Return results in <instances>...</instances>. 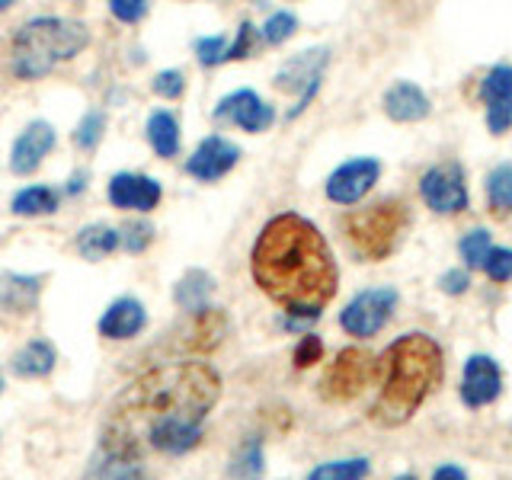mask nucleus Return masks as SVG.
<instances>
[{
  "mask_svg": "<svg viewBox=\"0 0 512 480\" xmlns=\"http://www.w3.org/2000/svg\"><path fill=\"white\" fill-rule=\"evenodd\" d=\"M221 397V378L205 362H167L135 378L112 400L100 448L141 458L144 452L186 455Z\"/></svg>",
  "mask_w": 512,
  "mask_h": 480,
  "instance_id": "1",
  "label": "nucleus"
},
{
  "mask_svg": "<svg viewBox=\"0 0 512 480\" xmlns=\"http://www.w3.org/2000/svg\"><path fill=\"white\" fill-rule=\"evenodd\" d=\"M253 282L298 320H317L336 295V260L317 224L295 212L263 224L250 253Z\"/></svg>",
  "mask_w": 512,
  "mask_h": 480,
  "instance_id": "2",
  "label": "nucleus"
},
{
  "mask_svg": "<svg viewBox=\"0 0 512 480\" xmlns=\"http://www.w3.org/2000/svg\"><path fill=\"white\" fill-rule=\"evenodd\" d=\"M378 372L384 378L368 416L384 429H397L410 423L416 410L426 404V397L442 384V346L429 333H404L384 349V356L378 359Z\"/></svg>",
  "mask_w": 512,
  "mask_h": 480,
  "instance_id": "3",
  "label": "nucleus"
},
{
  "mask_svg": "<svg viewBox=\"0 0 512 480\" xmlns=\"http://www.w3.org/2000/svg\"><path fill=\"white\" fill-rule=\"evenodd\" d=\"M90 45V32L77 20L61 16H39L29 20L10 42V68L23 80H39L55 64L80 55Z\"/></svg>",
  "mask_w": 512,
  "mask_h": 480,
  "instance_id": "4",
  "label": "nucleus"
},
{
  "mask_svg": "<svg viewBox=\"0 0 512 480\" xmlns=\"http://www.w3.org/2000/svg\"><path fill=\"white\" fill-rule=\"evenodd\" d=\"M346 244L365 263H381L400 247L410 228V205L404 199H381L375 205L356 208L340 221Z\"/></svg>",
  "mask_w": 512,
  "mask_h": 480,
  "instance_id": "5",
  "label": "nucleus"
},
{
  "mask_svg": "<svg viewBox=\"0 0 512 480\" xmlns=\"http://www.w3.org/2000/svg\"><path fill=\"white\" fill-rule=\"evenodd\" d=\"M375 375H378V359L372 352H365L359 346H346L327 365L324 378H320V394L327 400H336V404L340 400H352L375 381Z\"/></svg>",
  "mask_w": 512,
  "mask_h": 480,
  "instance_id": "6",
  "label": "nucleus"
},
{
  "mask_svg": "<svg viewBox=\"0 0 512 480\" xmlns=\"http://www.w3.org/2000/svg\"><path fill=\"white\" fill-rule=\"evenodd\" d=\"M397 288L391 285H378V288H365L356 298H352L343 314H340V327L349 333V336H375L384 330V324L391 320L394 308H397Z\"/></svg>",
  "mask_w": 512,
  "mask_h": 480,
  "instance_id": "7",
  "label": "nucleus"
},
{
  "mask_svg": "<svg viewBox=\"0 0 512 480\" xmlns=\"http://www.w3.org/2000/svg\"><path fill=\"white\" fill-rule=\"evenodd\" d=\"M420 196L436 215H458L468 208V180L458 160H445L423 173Z\"/></svg>",
  "mask_w": 512,
  "mask_h": 480,
  "instance_id": "8",
  "label": "nucleus"
},
{
  "mask_svg": "<svg viewBox=\"0 0 512 480\" xmlns=\"http://www.w3.org/2000/svg\"><path fill=\"white\" fill-rule=\"evenodd\" d=\"M330 61V52L327 48H308V52H301L295 58H288L279 74H276V87L282 93H301L298 106L288 112V119H295L298 112L314 100V93L320 87V77H324V68Z\"/></svg>",
  "mask_w": 512,
  "mask_h": 480,
  "instance_id": "9",
  "label": "nucleus"
},
{
  "mask_svg": "<svg viewBox=\"0 0 512 480\" xmlns=\"http://www.w3.org/2000/svg\"><path fill=\"white\" fill-rule=\"evenodd\" d=\"M381 176V164L375 157H356L346 160L343 167H336L327 180V199L336 205H356L375 189Z\"/></svg>",
  "mask_w": 512,
  "mask_h": 480,
  "instance_id": "10",
  "label": "nucleus"
},
{
  "mask_svg": "<svg viewBox=\"0 0 512 480\" xmlns=\"http://www.w3.org/2000/svg\"><path fill=\"white\" fill-rule=\"evenodd\" d=\"M480 100L487 109V132L506 135L512 128V64H496L480 80Z\"/></svg>",
  "mask_w": 512,
  "mask_h": 480,
  "instance_id": "11",
  "label": "nucleus"
},
{
  "mask_svg": "<svg viewBox=\"0 0 512 480\" xmlns=\"http://www.w3.org/2000/svg\"><path fill=\"white\" fill-rule=\"evenodd\" d=\"M503 391V372L496 365L493 356H484V352H474V356L464 362V378H461V400L464 407H487L493 404Z\"/></svg>",
  "mask_w": 512,
  "mask_h": 480,
  "instance_id": "12",
  "label": "nucleus"
},
{
  "mask_svg": "<svg viewBox=\"0 0 512 480\" xmlns=\"http://www.w3.org/2000/svg\"><path fill=\"white\" fill-rule=\"evenodd\" d=\"M228 336V314L224 308H202L192 311L183 327L176 330V343H180L186 352H212L215 346H221V340Z\"/></svg>",
  "mask_w": 512,
  "mask_h": 480,
  "instance_id": "13",
  "label": "nucleus"
},
{
  "mask_svg": "<svg viewBox=\"0 0 512 480\" xmlns=\"http://www.w3.org/2000/svg\"><path fill=\"white\" fill-rule=\"evenodd\" d=\"M215 122H234L244 132H266L276 122V109L263 103L253 90H237L231 96H224L215 109Z\"/></svg>",
  "mask_w": 512,
  "mask_h": 480,
  "instance_id": "14",
  "label": "nucleus"
},
{
  "mask_svg": "<svg viewBox=\"0 0 512 480\" xmlns=\"http://www.w3.org/2000/svg\"><path fill=\"white\" fill-rule=\"evenodd\" d=\"M237 157H240V148L234 141L212 135V138H205L196 148V154L189 157L186 170L196 176V180L212 183V180H221V176L237 164Z\"/></svg>",
  "mask_w": 512,
  "mask_h": 480,
  "instance_id": "15",
  "label": "nucleus"
},
{
  "mask_svg": "<svg viewBox=\"0 0 512 480\" xmlns=\"http://www.w3.org/2000/svg\"><path fill=\"white\" fill-rule=\"evenodd\" d=\"M109 202L128 212H151L160 202V183L141 173H116L109 180Z\"/></svg>",
  "mask_w": 512,
  "mask_h": 480,
  "instance_id": "16",
  "label": "nucleus"
},
{
  "mask_svg": "<svg viewBox=\"0 0 512 480\" xmlns=\"http://www.w3.org/2000/svg\"><path fill=\"white\" fill-rule=\"evenodd\" d=\"M55 148V128L48 122H29L26 132L13 141V151H10V170L13 173H32L39 170V164L45 160V154Z\"/></svg>",
  "mask_w": 512,
  "mask_h": 480,
  "instance_id": "17",
  "label": "nucleus"
},
{
  "mask_svg": "<svg viewBox=\"0 0 512 480\" xmlns=\"http://www.w3.org/2000/svg\"><path fill=\"white\" fill-rule=\"evenodd\" d=\"M144 320H148V314H144L141 301L119 298L106 308V314L100 320V333L106 336V340H132V336L141 333Z\"/></svg>",
  "mask_w": 512,
  "mask_h": 480,
  "instance_id": "18",
  "label": "nucleus"
},
{
  "mask_svg": "<svg viewBox=\"0 0 512 480\" xmlns=\"http://www.w3.org/2000/svg\"><path fill=\"white\" fill-rule=\"evenodd\" d=\"M429 96L410 84V80H397V84L384 93V112L394 122H423L429 116Z\"/></svg>",
  "mask_w": 512,
  "mask_h": 480,
  "instance_id": "19",
  "label": "nucleus"
},
{
  "mask_svg": "<svg viewBox=\"0 0 512 480\" xmlns=\"http://www.w3.org/2000/svg\"><path fill=\"white\" fill-rule=\"evenodd\" d=\"M87 480H148V477H144L141 458L96 448V455L90 458V468H87Z\"/></svg>",
  "mask_w": 512,
  "mask_h": 480,
  "instance_id": "20",
  "label": "nucleus"
},
{
  "mask_svg": "<svg viewBox=\"0 0 512 480\" xmlns=\"http://www.w3.org/2000/svg\"><path fill=\"white\" fill-rule=\"evenodd\" d=\"M215 292V279L208 276L205 269H189L186 276L176 282L173 288V301H176V308L192 314V311H202L208 308V298H212Z\"/></svg>",
  "mask_w": 512,
  "mask_h": 480,
  "instance_id": "21",
  "label": "nucleus"
},
{
  "mask_svg": "<svg viewBox=\"0 0 512 480\" xmlns=\"http://www.w3.org/2000/svg\"><path fill=\"white\" fill-rule=\"evenodd\" d=\"M42 279L36 276H0V311H29L36 308Z\"/></svg>",
  "mask_w": 512,
  "mask_h": 480,
  "instance_id": "22",
  "label": "nucleus"
},
{
  "mask_svg": "<svg viewBox=\"0 0 512 480\" xmlns=\"http://www.w3.org/2000/svg\"><path fill=\"white\" fill-rule=\"evenodd\" d=\"M58 352L48 340H32L13 356V372L20 378H42L55 368Z\"/></svg>",
  "mask_w": 512,
  "mask_h": 480,
  "instance_id": "23",
  "label": "nucleus"
},
{
  "mask_svg": "<svg viewBox=\"0 0 512 480\" xmlns=\"http://www.w3.org/2000/svg\"><path fill=\"white\" fill-rule=\"evenodd\" d=\"M263 471H266L263 442L250 436L247 442H240V448L234 452V458L228 464V474H231V480H263Z\"/></svg>",
  "mask_w": 512,
  "mask_h": 480,
  "instance_id": "24",
  "label": "nucleus"
},
{
  "mask_svg": "<svg viewBox=\"0 0 512 480\" xmlns=\"http://www.w3.org/2000/svg\"><path fill=\"white\" fill-rule=\"evenodd\" d=\"M487 208L496 218H509L512 215V164L493 167L487 176Z\"/></svg>",
  "mask_w": 512,
  "mask_h": 480,
  "instance_id": "25",
  "label": "nucleus"
},
{
  "mask_svg": "<svg viewBox=\"0 0 512 480\" xmlns=\"http://www.w3.org/2000/svg\"><path fill=\"white\" fill-rule=\"evenodd\" d=\"M148 141L160 157H176V151H180V122L170 112H154L148 119Z\"/></svg>",
  "mask_w": 512,
  "mask_h": 480,
  "instance_id": "26",
  "label": "nucleus"
},
{
  "mask_svg": "<svg viewBox=\"0 0 512 480\" xmlns=\"http://www.w3.org/2000/svg\"><path fill=\"white\" fill-rule=\"evenodd\" d=\"M58 208V192L52 186H26L13 196V212L16 215H52Z\"/></svg>",
  "mask_w": 512,
  "mask_h": 480,
  "instance_id": "27",
  "label": "nucleus"
},
{
  "mask_svg": "<svg viewBox=\"0 0 512 480\" xmlns=\"http://www.w3.org/2000/svg\"><path fill=\"white\" fill-rule=\"evenodd\" d=\"M116 247H119V234L116 228H106V224H90V228H84L77 237V250L80 256H87V260H103V256H109Z\"/></svg>",
  "mask_w": 512,
  "mask_h": 480,
  "instance_id": "28",
  "label": "nucleus"
},
{
  "mask_svg": "<svg viewBox=\"0 0 512 480\" xmlns=\"http://www.w3.org/2000/svg\"><path fill=\"white\" fill-rule=\"evenodd\" d=\"M368 477V458H343V461H324L304 477V480H365Z\"/></svg>",
  "mask_w": 512,
  "mask_h": 480,
  "instance_id": "29",
  "label": "nucleus"
},
{
  "mask_svg": "<svg viewBox=\"0 0 512 480\" xmlns=\"http://www.w3.org/2000/svg\"><path fill=\"white\" fill-rule=\"evenodd\" d=\"M490 247H493V244H490V231H487V228H474V231H468V234L461 237V244H458L464 266H468V269H484V260H487Z\"/></svg>",
  "mask_w": 512,
  "mask_h": 480,
  "instance_id": "30",
  "label": "nucleus"
},
{
  "mask_svg": "<svg viewBox=\"0 0 512 480\" xmlns=\"http://www.w3.org/2000/svg\"><path fill=\"white\" fill-rule=\"evenodd\" d=\"M119 234V247L128 250V253H144L151 247L154 240V224L151 221H125L122 228L116 231Z\"/></svg>",
  "mask_w": 512,
  "mask_h": 480,
  "instance_id": "31",
  "label": "nucleus"
},
{
  "mask_svg": "<svg viewBox=\"0 0 512 480\" xmlns=\"http://www.w3.org/2000/svg\"><path fill=\"white\" fill-rule=\"evenodd\" d=\"M103 132H106V116L100 109H90L84 119H80L77 132H74V144L80 151H93L96 144L103 141Z\"/></svg>",
  "mask_w": 512,
  "mask_h": 480,
  "instance_id": "32",
  "label": "nucleus"
},
{
  "mask_svg": "<svg viewBox=\"0 0 512 480\" xmlns=\"http://www.w3.org/2000/svg\"><path fill=\"white\" fill-rule=\"evenodd\" d=\"M295 29H298V20H295V13H288V10H279V13H272L266 26H263V39L269 45H282L295 36Z\"/></svg>",
  "mask_w": 512,
  "mask_h": 480,
  "instance_id": "33",
  "label": "nucleus"
},
{
  "mask_svg": "<svg viewBox=\"0 0 512 480\" xmlns=\"http://www.w3.org/2000/svg\"><path fill=\"white\" fill-rule=\"evenodd\" d=\"M484 272L493 282H509L512 279V250L509 247H490L487 260H484Z\"/></svg>",
  "mask_w": 512,
  "mask_h": 480,
  "instance_id": "34",
  "label": "nucleus"
},
{
  "mask_svg": "<svg viewBox=\"0 0 512 480\" xmlns=\"http://www.w3.org/2000/svg\"><path fill=\"white\" fill-rule=\"evenodd\" d=\"M196 55L205 68H215L224 58H228V39L224 36H205V39H196Z\"/></svg>",
  "mask_w": 512,
  "mask_h": 480,
  "instance_id": "35",
  "label": "nucleus"
},
{
  "mask_svg": "<svg viewBox=\"0 0 512 480\" xmlns=\"http://www.w3.org/2000/svg\"><path fill=\"white\" fill-rule=\"evenodd\" d=\"M324 359V340L317 333L301 336L298 346H295V368H311Z\"/></svg>",
  "mask_w": 512,
  "mask_h": 480,
  "instance_id": "36",
  "label": "nucleus"
},
{
  "mask_svg": "<svg viewBox=\"0 0 512 480\" xmlns=\"http://www.w3.org/2000/svg\"><path fill=\"white\" fill-rule=\"evenodd\" d=\"M256 36H260V32H256V26L253 23H240V29H237V39H234V45H228V58L224 61H237V58H247L253 48H256Z\"/></svg>",
  "mask_w": 512,
  "mask_h": 480,
  "instance_id": "37",
  "label": "nucleus"
},
{
  "mask_svg": "<svg viewBox=\"0 0 512 480\" xmlns=\"http://www.w3.org/2000/svg\"><path fill=\"white\" fill-rule=\"evenodd\" d=\"M183 90H186L183 71H160L154 77V93L164 96V100H176V96H183Z\"/></svg>",
  "mask_w": 512,
  "mask_h": 480,
  "instance_id": "38",
  "label": "nucleus"
},
{
  "mask_svg": "<svg viewBox=\"0 0 512 480\" xmlns=\"http://www.w3.org/2000/svg\"><path fill=\"white\" fill-rule=\"evenodd\" d=\"M439 288L445 295H464L471 288V272L468 269H448V272H442Z\"/></svg>",
  "mask_w": 512,
  "mask_h": 480,
  "instance_id": "39",
  "label": "nucleus"
},
{
  "mask_svg": "<svg viewBox=\"0 0 512 480\" xmlns=\"http://www.w3.org/2000/svg\"><path fill=\"white\" fill-rule=\"evenodd\" d=\"M109 10L112 16H119L122 23H135L141 16H148V4H144V0H112Z\"/></svg>",
  "mask_w": 512,
  "mask_h": 480,
  "instance_id": "40",
  "label": "nucleus"
},
{
  "mask_svg": "<svg viewBox=\"0 0 512 480\" xmlns=\"http://www.w3.org/2000/svg\"><path fill=\"white\" fill-rule=\"evenodd\" d=\"M432 480H468V474H464L458 464H442V468H436V474H432Z\"/></svg>",
  "mask_w": 512,
  "mask_h": 480,
  "instance_id": "41",
  "label": "nucleus"
},
{
  "mask_svg": "<svg viewBox=\"0 0 512 480\" xmlns=\"http://www.w3.org/2000/svg\"><path fill=\"white\" fill-rule=\"evenodd\" d=\"M84 189H87V173L77 170L68 180V186H64V192H68V196H77V192H84Z\"/></svg>",
  "mask_w": 512,
  "mask_h": 480,
  "instance_id": "42",
  "label": "nucleus"
},
{
  "mask_svg": "<svg viewBox=\"0 0 512 480\" xmlns=\"http://www.w3.org/2000/svg\"><path fill=\"white\" fill-rule=\"evenodd\" d=\"M394 480H416V474H400V477H394Z\"/></svg>",
  "mask_w": 512,
  "mask_h": 480,
  "instance_id": "43",
  "label": "nucleus"
},
{
  "mask_svg": "<svg viewBox=\"0 0 512 480\" xmlns=\"http://www.w3.org/2000/svg\"><path fill=\"white\" fill-rule=\"evenodd\" d=\"M7 7H10V0H0V13H4Z\"/></svg>",
  "mask_w": 512,
  "mask_h": 480,
  "instance_id": "44",
  "label": "nucleus"
},
{
  "mask_svg": "<svg viewBox=\"0 0 512 480\" xmlns=\"http://www.w3.org/2000/svg\"><path fill=\"white\" fill-rule=\"evenodd\" d=\"M0 394H4V375H0Z\"/></svg>",
  "mask_w": 512,
  "mask_h": 480,
  "instance_id": "45",
  "label": "nucleus"
}]
</instances>
